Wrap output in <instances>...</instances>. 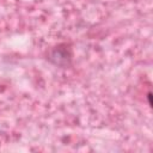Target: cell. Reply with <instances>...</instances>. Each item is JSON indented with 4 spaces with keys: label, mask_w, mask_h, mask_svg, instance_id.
Returning a JSON list of instances; mask_svg holds the SVG:
<instances>
[{
    "label": "cell",
    "mask_w": 153,
    "mask_h": 153,
    "mask_svg": "<svg viewBox=\"0 0 153 153\" xmlns=\"http://www.w3.org/2000/svg\"><path fill=\"white\" fill-rule=\"evenodd\" d=\"M49 60L60 67H67L72 61V50L67 44H59L51 49L49 54Z\"/></svg>",
    "instance_id": "obj_1"
}]
</instances>
